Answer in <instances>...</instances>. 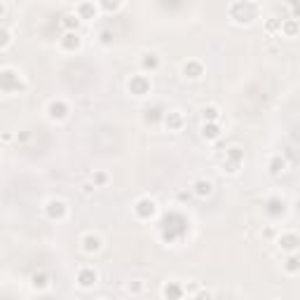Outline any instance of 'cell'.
<instances>
[{
	"label": "cell",
	"mask_w": 300,
	"mask_h": 300,
	"mask_svg": "<svg viewBox=\"0 0 300 300\" xmlns=\"http://www.w3.org/2000/svg\"><path fill=\"white\" fill-rule=\"evenodd\" d=\"M218 117H221V111H218L216 106L202 108V120H204V122H218Z\"/></svg>",
	"instance_id": "24"
},
{
	"label": "cell",
	"mask_w": 300,
	"mask_h": 300,
	"mask_svg": "<svg viewBox=\"0 0 300 300\" xmlns=\"http://www.w3.org/2000/svg\"><path fill=\"white\" fill-rule=\"evenodd\" d=\"M5 10H7V7H5V3H0V17L5 14Z\"/></svg>",
	"instance_id": "36"
},
{
	"label": "cell",
	"mask_w": 300,
	"mask_h": 300,
	"mask_svg": "<svg viewBox=\"0 0 300 300\" xmlns=\"http://www.w3.org/2000/svg\"><path fill=\"white\" fill-rule=\"evenodd\" d=\"M185 232H188V221L181 213H164V218H162V239L164 242H176Z\"/></svg>",
	"instance_id": "1"
},
{
	"label": "cell",
	"mask_w": 300,
	"mask_h": 300,
	"mask_svg": "<svg viewBox=\"0 0 300 300\" xmlns=\"http://www.w3.org/2000/svg\"><path fill=\"white\" fill-rule=\"evenodd\" d=\"M265 211L270 213V216H282L284 211H286V202L284 200H279V197H272V200H267V204H265Z\"/></svg>",
	"instance_id": "19"
},
{
	"label": "cell",
	"mask_w": 300,
	"mask_h": 300,
	"mask_svg": "<svg viewBox=\"0 0 300 300\" xmlns=\"http://www.w3.org/2000/svg\"><path fill=\"white\" fill-rule=\"evenodd\" d=\"M134 213H136L141 221H150V218L157 213L155 200H150V197H141V200L134 204Z\"/></svg>",
	"instance_id": "6"
},
{
	"label": "cell",
	"mask_w": 300,
	"mask_h": 300,
	"mask_svg": "<svg viewBox=\"0 0 300 300\" xmlns=\"http://www.w3.org/2000/svg\"><path fill=\"white\" fill-rule=\"evenodd\" d=\"M61 26L66 28V33H78V26H80V19L75 14H66L61 19Z\"/></svg>",
	"instance_id": "22"
},
{
	"label": "cell",
	"mask_w": 300,
	"mask_h": 300,
	"mask_svg": "<svg viewBox=\"0 0 300 300\" xmlns=\"http://www.w3.org/2000/svg\"><path fill=\"white\" fill-rule=\"evenodd\" d=\"M127 89H129V94H134V96H145V94H150L153 84H150L148 75H132L127 82Z\"/></svg>",
	"instance_id": "5"
},
{
	"label": "cell",
	"mask_w": 300,
	"mask_h": 300,
	"mask_svg": "<svg viewBox=\"0 0 300 300\" xmlns=\"http://www.w3.org/2000/svg\"><path fill=\"white\" fill-rule=\"evenodd\" d=\"M99 42L101 45H111L113 42V31H108V28H106V31H101V33H99Z\"/></svg>",
	"instance_id": "31"
},
{
	"label": "cell",
	"mask_w": 300,
	"mask_h": 300,
	"mask_svg": "<svg viewBox=\"0 0 300 300\" xmlns=\"http://www.w3.org/2000/svg\"><path fill=\"white\" fill-rule=\"evenodd\" d=\"M298 270H300V261H298V256H295V253H293V256H291L289 261H286V272L295 274V272H298Z\"/></svg>",
	"instance_id": "29"
},
{
	"label": "cell",
	"mask_w": 300,
	"mask_h": 300,
	"mask_svg": "<svg viewBox=\"0 0 300 300\" xmlns=\"http://www.w3.org/2000/svg\"><path fill=\"white\" fill-rule=\"evenodd\" d=\"M242 164H244V153H242V148H230L228 153H225V172L237 174Z\"/></svg>",
	"instance_id": "7"
},
{
	"label": "cell",
	"mask_w": 300,
	"mask_h": 300,
	"mask_svg": "<svg viewBox=\"0 0 300 300\" xmlns=\"http://www.w3.org/2000/svg\"><path fill=\"white\" fill-rule=\"evenodd\" d=\"M195 300H211V293H209V291H204V289H200L197 291V293L192 295Z\"/></svg>",
	"instance_id": "33"
},
{
	"label": "cell",
	"mask_w": 300,
	"mask_h": 300,
	"mask_svg": "<svg viewBox=\"0 0 300 300\" xmlns=\"http://www.w3.org/2000/svg\"><path fill=\"white\" fill-rule=\"evenodd\" d=\"M108 183V174L106 172H94L92 174V185L94 188H103Z\"/></svg>",
	"instance_id": "27"
},
{
	"label": "cell",
	"mask_w": 300,
	"mask_h": 300,
	"mask_svg": "<svg viewBox=\"0 0 300 300\" xmlns=\"http://www.w3.org/2000/svg\"><path fill=\"white\" fill-rule=\"evenodd\" d=\"M120 7H122V3H101V10H106V12H117L120 10Z\"/></svg>",
	"instance_id": "32"
},
{
	"label": "cell",
	"mask_w": 300,
	"mask_h": 300,
	"mask_svg": "<svg viewBox=\"0 0 300 300\" xmlns=\"http://www.w3.org/2000/svg\"><path fill=\"white\" fill-rule=\"evenodd\" d=\"M80 45H82V38H80L78 33H63V38H61V50L75 52V50H80Z\"/></svg>",
	"instance_id": "18"
},
{
	"label": "cell",
	"mask_w": 300,
	"mask_h": 300,
	"mask_svg": "<svg viewBox=\"0 0 300 300\" xmlns=\"http://www.w3.org/2000/svg\"><path fill=\"white\" fill-rule=\"evenodd\" d=\"M221 134H223V129L218 122H204L202 124V136H204L206 141H218L221 139Z\"/></svg>",
	"instance_id": "17"
},
{
	"label": "cell",
	"mask_w": 300,
	"mask_h": 300,
	"mask_svg": "<svg viewBox=\"0 0 300 300\" xmlns=\"http://www.w3.org/2000/svg\"><path fill=\"white\" fill-rule=\"evenodd\" d=\"M286 172V160H284L282 155H274L272 160H270V174L272 176H279V174Z\"/></svg>",
	"instance_id": "21"
},
{
	"label": "cell",
	"mask_w": 300,
	"mask_h": 300,
	"mask_svg": "<svg viewBox=\"0 0 300 300\" xmlns=\"http://www.w3.org/2000/svg\"><path fill=\"white\" fill-rule=\"evenodd\" d=\"M282 31L289 38H295L298 35V19H289V22H282Z\"/></svg>",
	"instance_id": "26"
},
{
	"label": "cell",
	"mask_w": 300,
	"mask_h": 300,
	"mask_svg": "<svg viewBox=\"0 0 300 300\" xmlns=\"http://www.w3.org/2000/svg\"><path fill=\"white\" fill-rule=\"evenodd\" d=\"M80 244H82V251H84V253H96V251L101 249V244H103V242H101L99 234L87 232L82 239H80Z\"/></svg>",
	"instance_id": "11"
},
{
	"label": "cell",
	"mask_w": 300,
	"mask_h": 300,
	"mask_svg": "<svg viewBox=\"0 0 300 300\" xmlns=\"http://www.w3.org/2000/svg\"><path fill=\"white\" fill-rule=\"evenodd\" d=\"M12 42V35H10V31H7V28H3L0 26V50H5L7 45Z\"/></svg>",
	"instance_id": "30"
},
{
	"label": "cell",
	"mask_w": 300,
	"mask_h": 300,
	"mask_svg": "<svg viewBox=\"0 0 300 300\" xmlns=\"http://www.w3.org/2000/svg\"><path fill=\"white\" fill-rule=\"evenodd\" d=\"M162 122H164V127H167L169 132H181V129H183V113H181V111L164 113Z\"/></svg>",
	"instance_id": "9"
},
{
	"label": "cell",
	"mask_w": 300,
	"mask_h": 300,
	"mask_svg": "<svg viewBox=\"0 0 300 300\" xmlns=\"http://www.w3.org/2000/svg\"><path fill=\"white\" fill-rule=\"evenodd\" d=\"M162 295H164V300H181L183 298V284L167 282L162 286Z\"/></svg>",
	"instance_id": "12"
},
{
	"label": "cell",
	"mask_w": 300,
	"mask_h": 300,
	"mask_svg": "<svg viewBox=\"0 0 300 300\" xmlns=\"http://www.w3.org/2000/svg\"><path fill=\"white\" fill-rule=\"evenodd\" d=\"M230 19H234L237 24H251L258 14L256 3H232L230 5Z\"/></svg>",
	"instance_id": "2"
},
{
	"label": "cell",
	"mask_w": 300,
	"mask_h": 300,
	"mask_svg": "<svg viewBox=\"0 0 300 300\" xmlns=\"http://www.w3.org/2000/svg\"><path fill=\"white\" fill-rule=\"evenodd\" d=\"M143 289H145V282H143V279H134V282L127 284V291H129V293H134V295L143 293Z\"/></svg>",
	"instance_id": "28"
},
{
	"label": "cell",
	"mask_w": 300,
	"mask_h": 300,
	"mask_svg": "<svg viewBox=\"0 0 300 300\" xmlns=\"http://www.w3.org/2000/svg\"><path fill=\"white\" fill-rule=\"evenodd\" d=\"M267 28L274 31V28H282V22H267Z\"/></svg>",
	"instance_id": "35"
},
{
	"label": "cell",
	"mask_w": 300,
	"mask_h": 300,
	"mask_svg": "<svg viewBox=\"0 0 300 300\" xmlns=\"http://www.w3.org/2000/svg\"><path fill=\"white\" fill-rule=\"evenodd\" d=\"M45 216L50 221H63L68 216V204L63 200H59V197H52L45 204Z\"/></svg>",
	"instance_id": "4"
},
{
	"label": "cell",
	"mask_w": 300,
	"mask_h": 300,
	"mask_svg": "<svg viewBox=\"0 0 300 300\" xmlns=\"http://www.w3.org/2000/svg\"><path fill=\"white\" fill-rule=\"evenodd\" d=\"M24 87L22 78H19L17 71H12V68H5V71H0V89L12 94V92H19Z\"/></svg>",
	"instance_id": "3"
},
{
	"label": "cell",
	"mask_w": 300,
	"mask_h": 300,
	"mask_svg": "<svg viewBox=\"0 0 300 300\" xmlns=\"http://www.w3.org/2000/svg\"><path fill=\"white\" fill-rule=\"evenodd\" d=\"M192 192L204 200V197H209V195L213 192V183L209 181V178H197V181L192 183Z\"/></svg>",
	"instance_id": "14"
},
{
	"label": "cell",
	"mask_w": 300,
	"mask_h": 300,
	"mask_svg": "<svg viewBox=\"0 0 300 300\" xmlns=\"http://www.w3.org/2000/svg\"><path fill=\"white\" fill-rule=\"evenodd\" d=\"M141 68L143 71H157L160 68V56L155 54V52H148V54H143V59H141Z\"/></svg>",
	"instance_id": "20"
},
{
	"label": "cell",
	"mask_w": 300,
	"mask_h": 300,
	"mask_svg": "<svg viewBox=\"0 0 300 300\" xmlns=\"http://www.w3.org/2000/svg\"><path fill=\"white\" fill-rule=\"evenodd\" d=\"M204 75V66H202V61H197V59H188V61L183 63V78L188 80H197Z\"/></svg>",
	"instance_id": "10"
},
{
	"label": "cell",
	"mask_w": 300,
	"mask_h": 300,
	"mask_svg": "<svg viewBox=\"0 0 300 300\" xmlns=\"http://www.w3.org/2000/svg\"><path fill=\"white\" fill-rule=\"evenodd\" d=\"M96 282H99V272L94 267H82L78 272V286L80 289H94Z\"/></svg>",
	"instance_id": "8"
},
{
	"label": "cell",
	"mask_w": 300,
	"mask_h": 300,
	"mask_svg": "<svg viewBox=\"0 0 300 300\" xmlns=\"http://www.w3.org/2000/svg\"><path fill=\"white\" fill-rule=\"evenodd\" d=\"M96 12H99V7L94 5V3H80L78 7H75V17L82 22V19H94Z\"/></svg>",
	"instance_id": "16"
},
{
	"label": "cell",
	"mask_w": 300,
	"mask_h": 300,
	"mask_svg": "<svg viewBox=\"0 0 300 300\" xmlns=\"http://www.w3.org/2000/svg\"><path fill=\"white\" fill-rule=\"evenodd\" d=\"M279 246H282L284 251H289V253H295V249L300 246V239L295 232H286L279 237Z\"/></svg>",
	"instance_id": "15"
},
{
	"label": "cell",
	"mask_w": 300,
	"mask_h": 300,
	"mask_svg": "<svg viewBox=\"0 0 300 300\" xmlns=\"http://www.w3.org/2000/svg\"><path fill=\"white\" fill-rule=\"evenodd\" d=\"M162 117H164V113H162L160 108H148V111H145V115H143V120L148 124H155V122H160Z\"/></svg>",
	"instance_id": "25"
},
{
	"label": "cell",
	"mask_w": 300,
	"mask_h": 300,
	"mask_svg": "<svg viewBox=\"0 0 300 300\" xmlns=\"http://www.w3.org/2000/svg\"><path fill=\"white\" fill-rule=\"evenodd\" d=\"M31 284H33V289L42 291L50 286V277H47V272H35L33 277H31Z\"/></svg>",
	"instance_id": "23"
},
{
	"label": "cell",
	"mask_w": 300,
	"mask_h": 300,
	"mask_svg": "<svg viewBox=\"0 0 300 300\" xmlns=\"http://www.w3.org/2000/svg\"><path fill=\"white\" fill-rule=\"evenodd\" d=\"M82 192L84 195H92V192H94V185H92V183H82Z\"/></svg>",
	"instance_id": "34"
},
{
	"label": "cell",
	"mask_w": 300,
	"mask_h": 300,
	"mask_svg": "<svg viewBox=\"0 0 300 300\" xmlns=\"http://www.w3.org/2000/svg\"><path fill=\"white\" fill-rule=\"evenodd\" d=\"M47 113H50V117H52V120H63V117L68 115V106H66V101H61V99L50 101V106H47Z\"/></svg>",
	"instance_id": "13"
}]
</instances>
